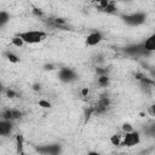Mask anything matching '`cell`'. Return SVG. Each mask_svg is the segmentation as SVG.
Returning a JSON list of instances; mask_svg holds the SVG:
<instances>
[{
	"instance_id": "obj_15",
	"label": "cell",
	"mask_w": 155,
	"mask_h": 155,
	"mask_svg": "<svg viewBox=\"0 0 155 155\" xmlns=\"http://www.w3.org/2000/svg\"><path fill=\"white\" fill-rule=\"evenodd\" d=\"M88 93H90V88H88V87H82V90H81V92H80L81 97H87Z\"/></svg>"
},
{
	"instance_id": "obj_18",
	"label": "cell",
	"mask_w": 155,
	"mask_h": 155,
	"mask_svg": "<svg viewBox=\"0 0 155 155\" xmlns=\"http://www.w3.org/2000/svg\"><path fill=\"white\" fill-rule=\"evenodd\" d=\"M87 155H101V154L97 151H90V153H87Z\"/></svg>"
},
{
	"instance_id": "obj_17",
	"label": "cell",
	"mask_w": 155,
	"mask_h": 155,
	"mask_svg": "<svg viewBox=\"0 0 155 155\" xmlns=\"http://www.w3.org/2000/svg\"><path fill=\"white\" fill-rule=\"evenodd\" d=\"M7 96H8L10 98H13V97L16 96V93H15L13 91H11V90H8V91H7Z\"/></svg>"
},
{
	"instance_id": "obj_12",
	"label": "cell",
	"mask_w": 155,
	"mask_h": 155,
	"mask_svg": "<svg viewBox=\"0 0 155 155\" xmlns=\"http://www.w3.org/2000/svg\"><path fill=\"white\" fill-rule=\"evenodd\" d=\"M121 130H122V132H124V133H128V132L134 131V128L132 127V125H131V124H124Z\"/></svg>"
},
{
	"instance_id": "obj_11",
	"label": "cell",
	"mask_w": 155,
	"mask_h": 155,
	"mask_svg": "<svg viewBox=\"0 0 155 155\" xmlns=\"http://www.w3.org/2000/svg\"><path fill=\"white\" fill-rule=\"evenodd\" d=\"M11 42H12L15 46H17V47H22V46L24 45V42H23V41H22L17 35H16V36H13V38L11 39Z\"/></svg>"
},
{
	"instance_id": "obj_9",
	"label": "cell",
	"mask_w": 155,
	"mask_h": 155,
	"mask_svg": "<svg viewBox=\"0 0 155 155\" xmlns=\"http://www.w3.org/2000/svg\"><path fill=\"white\" fill-rule=\"evenodd\" d=\"M8 19H10L8 13H7L6 11H0V25L4 27V25L8 22Z\"/></svg>"
},
{
	"instance_id": "obj_7",
	"label": "cell",
	"mask_w": 155,
	"mask_h": 155,
	"mask_svg": "<svg viewBox=\"0 0 155 155\" xmlns=\"http://www.w3.org/2000/svg\"><path fill=\"white\" fill-rule=\"evenodd\" d=\"M124 132L122 133H115L110 137V142L113 145H116V147H120L121 143H122V139H124Z\"/></svg>"
},
{
	"instance_id": "obj_4",
	"label": "cell",
	"mask_w": 155,
	"mask_h": 155,
	"mask_svg": "<svg viewBox=\"0 0 155 155\" xmlns=\"http://www.w3.org/2000/svg\"><path fill=\"white\" fill-rule=\"evenodd\" d=\"M142 48L147 52H155V33L145 38V40L142 44Z\"/></svg>"
},
{
	"instance_id": "obj_2",
	"label": "cell",
	"mask_w": 155,
	"mask_h": 155,
	"mask_svg": "<svg viewBox=\"0 0 155 155\" xmlns=\"http://www.w3.org/2000/svg\"><path fill=\"white\" fill-rule=\"evenodd\" d=\"M140 140H142V138H140L139 132L132 131V132H128V133L124 134V139H122L121 145L126 147V148H132V147L138 145L140 143Z\"/></svg>"
},
{
	"instance_id": "obj_13",
	"label": "cell",
	"mask_w": 155,
	"mask_h": 155,
	"mask_svg": "<svg viewBox=\"0 0 155 155\" xmlns=\"http://www.w3.org/2000/svg\"><path fill=\"white\" fill-rule=\"evenodd\" d=\"M7 58H8V61L10 62H12V63H17V62H19V58L16 56V54H13V53H7Z\"/></svg>"
},
{
	"instance_id": "obj_8",
	"label": "cell",
	"mask_w": 155,
	"mask_h": 155,
	"mask_svg": "<svg viewBox=\"0 0 155 155\" xmlns=\"http://www.w3.org/2000/svg\"><path fill=\"white\" fill-rule=\"evenodd\" d=\"M59 76H61V79H62L63 81H69V80H71V79L74 78V73H73L70 69L64 68V69L61 71Z\"/></svg>"
},
{
	"instance_id": "obj_10",
	"label": "cell",
	"mask_w": 155,
	"mask_h": 155,
	"mask_svg": "<svg viewBox=\"0 0 155 155\" xmlns=\"http://www.w3.org/2000/svg\"><path fill=\"white\" fill-rule=\"evenodd\" d=\"M109 84V78L107 75H101L98 78V85L99 86H107Z\"/></svg>"
},
{
	"instance_id": "obj_1",
	"label": "cell",
	"mask_w": 155,
	"mask_h": 155,
	"mask_svg": "<svg viewBox=\"0 0 155 155\" xmlns=\"http://www.w3.org/2000/svg\"><path fill=\"white\" fill-rule=\"evenodd\" d=\"M24 44L28 45H35L41 41H44L47 38V33L41 29H28L23 31H18L16 34Z\"/></svg>"
},
{
	"instance_id": "obj_5",
	"label": "cell",
	"mask_w": 155,
	"mask_h": 155,
	"mask_svg": "<svg viewBox=\"0 0 155 155\" xmlns=\"http://www.w3.org/2000/svg\"><path fill=\"white\" fill-rule=\"evenodd\" d=\"M11 131H12V122L8 121V120L1 119V121H0V134L6 137L11 133Z\"/></svg>"
},
{
	"instance_id": "obj_16",
	"label": "cell",
	"mask_w": 155,
	"mask_h": 155,
	"mask_svg": "<svg viewBox=\"0 0 155 155\" xmlns=\"http://www.w3.org/2000/svg\"><path fill=\"white\" fill-rule=\"evenodd\" d=\"M148 111H149V114H150V115H155V104L150 105V107H149V109H148Z\"/></svg>"
},
{
	"instance_id": "obj_6",
	"label": "cell",
	"mask_w": 155,
	"mask_h": 155,
	"mask_svg": "<svg viewBox=\"0 0 155 155\" xmlns=\"http://www.w3.org/2000/svg\"><path fill=\"white\" fill-rule=\"evenodd\" d=\"M126 21L130 24H138V23H142L144 21V16L143 15H139V13H133L132 16L126 17Z\"/></svg>"
},
{
	"instance_id": "obj_3",
	"label": "cell",
	"mask_w": 155,
	"mask_h": 155,
	"mask_svg": "<svg viewBox=\"0 0 155 155\" xmlns=\"http://www.w3.org/2000/svg\"><path fill=\"white\" fill-rule=\"evenodd\" d=\"M102 40H103V35H102L101 31H92L86 36L85 42H86L87 46L93 47V46H97Z\"/></svg>"
},
{
	"instance_id": "obj_14",
	"label": "cell",
	"mask_w": 155,
	"mask_h": 155,
	"mask_svg": "<svg viewBox=\"0 0 155 155\" xmlns=\"http://www.w3.org/2000/svg\"><path fill=\"white\" fill-rule=\"evenodd\" d=\"M39 105H40L41 108H45V109L51 108V103H50L48 101H45V99H40V101H39Z\"/></svg>"
}]
</instances>
